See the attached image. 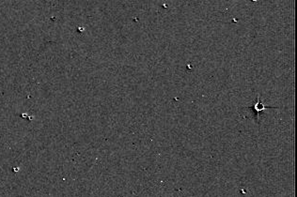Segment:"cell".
Listing matches in <instances>:
<instances>
[{
    "label": "cell",
    "mask_w": 297,
    "mask_h": 197,
    "mask_svg": "<svg viewBox=\"0 0 297 197\" xmlns=\"http://www.w3.org/2000/svg\"><path fill=\"white\" fill-rule=\"evenodd\" d=\"M266 108H273V107L263 105V104L262 103V102H260V100H258V103H256V104L254 105V111H255V113H256V114H258L259 112L262 111V110L266 109Z\"/></svg>",
    "instance_id": "6da1fadb"
}]
</instances>
